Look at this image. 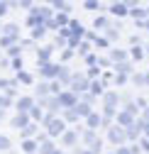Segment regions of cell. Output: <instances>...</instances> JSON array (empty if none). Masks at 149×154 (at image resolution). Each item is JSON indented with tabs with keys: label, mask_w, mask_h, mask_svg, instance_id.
I'll return each instance as SVG.
<instances>
[{
	"label": "cell",
	"mask_w": 149,
	"mask_h": 154,
	"mask_svg": "<svg viewBox=\"0 0 149 154\" xmlns=\"http://www.w3.org/2000/svg\"><path fill=\"white\" fill-rule=\"evenodd\" d=\"M12 69H17V71H20V69H22V59H20V56H17V59L12 61Z\"/></svg>",
	"instance_id": "obj_45"
},
{
	"label": "cell",
	"mask_w": 149,
	"mask_h": 154,
	"mask_svg": "<svg viewBox=\"0 0 149 154\" xmlns=\"http://www.w3.org/2000/svg\"><path fill=\"white\" fill-rule=\"evenodd\" d=\"M71 76H73V73L68 71V66L61 64V66H59V73H56V79H54V81H56L59 86H61V83H71Z\"/></svg>",
	"instance_id": "obj_12"
},
{
	"label": "cell",
	"mask_w": 149,
	"mask_h": 154,
	"mask_svg": "<svg viewBox=\"0 0 149 154\" xmlns=\"http://www.w3.org/2000/svg\"><path fill=\"white\" fill-rule=\"evenodd\" d=\"M59 66H61V64H51V61H49V64H42V66H39V73L44 76V79H56Z\"/></svg>",
	"instance_id": "obj_6"
},
{
	"label": "cell",
	"mask_w": 149,
	"mask_h": 154,
	"mask_svg": "<svg viewBox=\"0 0 149 154\" xmlns=\"http://www.w3.org/2000/svg\"><path fill=\"white\" fill-rule=\"evenodd\" d=\"M96 140H98V137H96V132H93V130H86V132H83V142H86L88 147L96 142Z\"/></svg>",
	"instance_id": "obj_28"
},
{
	"label": "cell",
	"mask_w": 149,
	"mask_h": 154,
	"mask_svg": "<svg viewBox=\"0 0 149 154\" xmlns=\"http://www.w3.org/2000/svg\"><path fill=\"white\" fill-rule=\"evenodd\" d=\"M47 95H51V93H49V81H42L39 86H37V100L47 98Z\"/></svg>",
	"instance_id": "obj_20"
},
{
	"label": "cell",
	"mask_w": 149,
	"mask_h": 154,
	"mask_svg": "<svg viewBox=\"0 0 149 154\" xmlns=\"http://www.w3.org/2000/svg\"><path fill=\"white\" fill-rule=\"evenodd\" d=\"M83 5H86L88 10H98V8H100V3H98V0H86Z\"/></svg>",
	"instance_id": "obj_34"
},
{
	"label": "cell",
	"mask_w": 149,
	"mask_h": 154,
	"mask_svg": "<svg viewBox=\"0 0 149 154\" xmlns=\"http://www.w3.org/2000/svg\"><path fill=\"white\" fill-rule=\"evenodd\" d=\"M42 37H44V25L32 27V39H42Z\"/></svg>",
	"instance_id": "obj_29"
},
{
	"label": "cell",
	"mask_w": 149,
	"mask_h": 154,
	"mask_svg": "<svg viewBox=\"0 0 149 154\" xmlns=\"http://www.w3.org/2000/svg\"><path fill=\"white\" fill-rule=\"evenodd\" d=\"M64 122H78V118H76V112H73V108H68V110H64V118H61Z\"/></svg>",
	"instance_id": "obj_25"
},
{
	"label": "cell",
	"mask_w": 149,
	"mask_h": 154,
	"mask_svg": "<svg viewBox=\"0 0 149 154\" xmlns=\"http://www.w3.org/2000/svg\"><path fill=\"white\" fill-rule=\"evenodd\" d=\"M139 149H142V152H147V154H149V140H147V137H144V140H142V142H139Z\"/></svg>",
	"instance_id": "obj_39"
},
{
	"label": "cell",
	"mask_w": 149,
	"mask_h": 154,
	"mask_svg": "<svg viewBox=\"0 0 149 154\" xmlns=\"http://www.w3.org/2000/svg\"><path fill=\"white\" fill-rule=\"evenodd\" d=\"M117 103H120V95L115 91H105L103 93V108H115Z\"/></svg>",
	"instance_id": "obj_8"
},
{
	"label": "cell",
	"mask_w": 149,
	"mask_h": 154,
	"mask_svg": "<svg viewBox=\"0 0 149 154\" xmlns=\"http://www.w3.org/2000/svg\"><path fill=\"white\" fill-rule=\"evenodd\" d=\"M3 32H5V37H10V39H20V27H17V25H5L3 27Z\"/></svg>",
	"instance_id": "obj_17"
},
{
	"label": "cell",
	"mask_w": 149,
	"mask_h": 154,
	"mask_svg": "<svg viewBox=\"0 0 149 154\" xmlns=\"http://www.w3.org/2000/svg\"><path fill=\"white\" fill-rule=\"evenodd\" d=\"M54 98H56V105H59V110L61 108H73V105H76L78 103V95L76 93H73V91H61L59 95H54Z\"/></svg>",
	"instance_id": "obj_2"
},
{
	"label": "cell",
	"mask_w": 149,
	"mask_h": 154,
	"mask_svg": "<svg viewBox=\"0 0 149 154\" xmlns=\"http://www.w3.org/2000/svg\"><path fill=\"white\" fill-rule=\"evenodd\" d=\"M76 154H90L88 149H76Z\"/></svg>",
	"instance_id": "obj_50"
},
{
	"label": "cell",
	"mask_w": 149,
	"mask_h": 154,
	"mask_svg": "<svg viewBox=\"0 0 149 154\" xmlns=\"http://www.w3.org/2000/svg\"><path fill=\"white\" fill-rule=\"evenodd\" d=\"M110 61H115V64L127 61V51H122V49H113V51H110Z\"/></svg>",
	"instance_id": "obj_18"
},
{
	"label": "cell",
	"mask_w": 149,
	"mask_h": 154,
	"mask_svg": "<svg viewBox=\"0 0 149 154\" xmlns=\"http://www.w3.org/2000/svg\"><path fill=\"white\" fill-rule=\"evenodd\" d=\"M37 154H56V147H54L51 140H47V142H42L39 147H37Z\"/></svg>",
	"instance_id": "obj_15"
},
{
	"label": "cell",
	"mask_w": 149,
	"mask_h": 154,
	"mask_svg": "<svg viewBox=\"0 0 149 154\" xmlns=\"http://www.w3.org/2000/svg\"><path fill=\"white\" fill-rule=\"evenodd\" d=\"M113 154H129V147H117Z\"/></svg>",
	"instance_id": "obj_44"
},
{
	"label": "cell",
	"mask_w": 149,
	"mask_h": 154,
	"mask_svg": "<svg viewBox=\"0 0 149 154\" xmlns=\"http://www.w3.org/2000/svg\"><path fill=\"white\" fill-rule=\"evenodd\" d=\"M44 127H47V137L54 140V137H61V134L66 132V122L61 118H54V112H49L47 118H42Z\"/></svg>",
	"instance_id": "obj_1"
},
{
	"label": "cell",
	"mask_w": 149,
	"mask_h": 154,
	"mask_svg": "<svg viewBox=\"0 0 149 154\" xmlns=\"http://www.w3.org/2000/svg\"><path fill=\"white\" fill-rule=\"evenodd\" d=\"M115 120H117V127H122V130H125V127H129V125H132V122H135L137 118H135V115H129V112H125V110H122V112H117V115H115Z\"/></svg>",
	"instance_id": "obj_11"
},
{
	"label": "cell",
	"mask_w": 149,
	"mask_h": 154,
	"mask_svg": "<svg viewBox=\"0 0 149 154\" xmlns=\"http://www.w3.org/2000/svg\"><path fill=\"white\" fill-rule=\"evenodd\" d=\"M110 12L117 15V17H125L127 15V3H113L110 5Z\"/></svg>",
	"instance_id": "obj_19"
},
{
	"label": "cell",
	"mask_w": 149,
	"mask_h": 154,
	"mask_svg": "<svg viewBox=\"0 0 149 154\" xmlns=\"http://www.w3.org/2000/svg\"><path fill=\"white\" fill-rule=\"evenodd\" d=\"M142 132H144V137L149 140V122H144V127H142Z\"/></svg>",
	"instance_id": "obj_48"
},
{
	"label": "cell",
	"mask_w": 149,
	"mask_h": 154,
	"mask_svg": "<svg viewBox=\"0 0 149 154\" xmlns=\"http://www.w3.org/2000/svg\"><path fill=\"white\" fill-rule=\"evenodd\" d=\"M86 125H88V130L96 132V130L100 127V115H98V112H90L88 118H86Z\"/></svg>",
	"instance_id": "obj_16"
},
{
	"label": "cell",
	"mask_w": 149,
	"mask_h": 154,
	"mask_svg": "<svg viewBox=\"0 0 149 154\" xmlns=\"http://www.w3.org/2000/svg\"><path fill=\"white\" fill-rule=\"evenodd\" d=\"M108 140L113 142L115 147H122V144L127 142V140H125V130L117 127V125H110V127H108Z\"/></svg>",
	"instance_id": "obj_4"
},
{
	"label": "cell",
	"mask_w": 149,
	"mask_h": 154,
	"mask_svg": "<svg viewBox=\"0 0 149 154\" xmlns=\"http://www.w3.org/2000/svg\"><path fill=\"white\" fill-rule=\"evenodd\" d=\"M144 12H147V15H149V8H147V10H144Z\"/></svg>",
	"instance_id": "obj_52"
},
{
	"label": "cell",
	"mask_w": 149,
	"mask_h": 154,
	"mask_svg": "<svg viewBox=\"0 0 149 154\" xmlns=\"http://www.w3.org/2000/svg\"><path fill=\"white\" fill-rule=\"evenodd\" d=\"M88 91H90V95H93V98H96V95H103V93H105L100 81H90V83H88Z\"/></svg>",
	"instance_id": "obj_21"
},
{
	"label": "cell",
	"mask_w": 149,
	"mask_h": 154,
	"mask_svg": "<svg viewBox=\"0 0 149 154\" xmlns=\"http://www.w3.org/2000/svg\"><path fill=\"white\" fill-rule=\"evenodd\" d=\"M8 54H10V56H15V54H20V47H17V44H12V47L8 49Z\"/></svg>",
	"instance_id": "obj_43"
},
{
	"label": "cell",
	"mask_w": 149,
	"mask_h": 154,
	"mask_svg": "<svg viewBox=\"0 0 149 154\" xmlns=\"http://www.w3.org/2000/svg\"><path fill=\"white\" fill-rule=\"evenodd\" d=\"M27 115H29V120H34V122H42V110L37 108V105H34V108H32Z\"/></svg>",
	"instance_id": "obj_26"
},
{
	"label": "cell",
	"mask_w": 149,
	"mask_h": 154,
	"mask_svg": "<svg viewBox=\"0 0 149 154\" xmlns=\"http://www.w3.org/2000/svg\"><path fill=\"white\" fill-rule=\"evenodd\" d=\"M12 147V142H10V137H5V134H0V152H8Z\"/></svg>",
	"instance_id": "obj_30"
},
{
	"label": "cell",
	"mask_w": 149,
	"mask_h": 154,
	"mask_svg": "<svg viewBox=\"0 0 149 154\" xmlns=\"http://www.w3.org/2000/svg\"><path fill=\"white\" fill-rule=\"evenodd\" d=\"M108 154H113V152H108Z\"/></svg>",
	"instance_id": "obj_55"
},
{
	"label": "cell",
	"mask_w": 149,
	"mask_h": 154,
	"mask_svg": "<svg viewBox=\"0 0 149 154\" xmlns=\"http://www.w3.org/2000/svg\"><path fill=\"white\" fill-rule=\"evenodd\" d=\"M10 105H12V100H10V98H5V95H0V112H3L5 108H10Z\"/></svg>",
	"instance_id": "obj_33"
},
{
	"label": "cell",
	"mask_w": 149,
	"mask_h": 154,
	"mask_svg": "<svg viewBox=\"0 0 149 154\" xmlns=\"http://www.w3.org/2000/svg\"><path fill=\"white\" fill-rule=\"evenodd\" d=\"M10 122H12V127H17V130H25V127H27L32 120H29V115H27V112H17Z\"/></svg>",
	"instance_id": "obj_9"
},
{
	"label": "cell",
	"mask_w": 149,
	"mask_h": 154,
	"mask_svg": "<svg viewBox=\"0 0 149 154\" xmlns=\"http://www.w3.org/2000/svg\"><path fill=\"white\" fill-rule=\"evenodd\" d=\"M0 44H3V47H8V49H10V47L15 44V39H10V37H0Z\"/></svg>",
	"instance_id": "obj_36"
},
{
	"label": "cell",
	"mask_w": 149,
	"mask_h": 154,
	"mask_svg": "<svg viewBox=\"0 0 149 154\" xmlns=\"http://www.w3.org/2000/svg\"><path fill=\"white\" fill-rule=\"evenodd\" d=\"M37 147H39V144H37L34 140H25L22 142V152L25 154H37Z\"/></svg>",
	"instance_id": "obj_23"
},
{
	"label": "cell",
	"mask_w": 149,
	"mask_h": 154,
	"mask_svg": "<svg viewBox=\"0 0 149 154\" xmlns=\"http://www.w3.org/2000/svg\"><path fill=\"white\" fill-rule=\"evenodd\" d=\"M0 118H3V112H0Z\"/></svg>",
	"instance_id": "obj_54"
},
{
	"label": "cell",
	"mask_w": 149,
	"mask_h": 154,
	"mask_svg": "<svg viewBox=\"0 0 149 154\" xmlns=\"http://www.w3.org/2000/svg\"><path fill=\"white\" fill-rule=\"evenodd\" d=\"M76 142H78V130H66L61 134V144L64 147H73Z\"/></svg>",
	"instance_id": "obj_10"
},
{
	"label": "cell",
	"mask_w": 149,
	"mask_h": 154,
	"mask_svg": "<svg viewBox=\"0 0 149 154\" xmlns=\"http://www.w3.org/2000/svg\"><path fill=\"white\" fill-rule=\"evenodd\" d=\"M142 127H144V122L142 120H135L129 127H125V140H139V134H142Z\"/></svg>",
	"instance_id": "obj_5"
},
{
	"label": "cell",
	"mask_w": 149,
	"mask_h": 154,
	"mask_svg": "<svg viewBox=\"0 0 149 154\" xmlns=\"http://www.w3.org/2000/svg\"><path fill=\"white\" fill-rule=\"evenodd\" d=\"M0 34H3V25H0Z\"/></svg>",
	"instance_id": "obj_51"
},
{
	"label": "cell",
	"mask_w": 149,
	"mask_h": 154,
	"mask_svg": "<svg viewBox=\"0 0 149 154\" xmlns=\"http://www.w3.org/2000/svg\"><path fill=\"white\" fill-rule=\"evenodd\" d=\"M37 130H39V127H37L34 122H29V125H27V127L22 130V137H25V140H32L34 134H37Z\"/></svg>",
	"instance_id": "obj_24"
},
{
	"label": "cell",
	"mask_w": 149,
	"mask_h": 154,
	"mask_svg": "<svg viewBox=\"0 0 149 154\" xmlns=\"http://www.w3.org/2000/svg\"><path fill=\"white\" fill-rule=\"evenodd\" d=\"M132 83H137V86H144V73H137V76H132Z\"/></svg>",
	"instance_id": "obj_37"
},
{
	"label": "cell",
	"mask_w": 149,
	"mask_h": 154,
	"mask_svg": "<svg viewBox=\"0 0 149 154\" xmlns=\"http://www.w3.org/2000/svg\"><path fill=\"white\" fill-rule=\"evenodd\" d=\"M51 51H54V47H42V49H39V54H37V66L49 64V59H51Z\"/></svg>",
	"instance_id": "obj_13"
},
{
	"label": "cell",
	"mask_w": 149,
	"mask_h": 154,
	"mask_svg": "<svg viewBox=\"0 0 149 154\" xmlns=\"http://www.w3.org/2000/svg\"><path fill=\"white\" fill-rule=\"evenodd\" d=\"M73 112H76V118H88L93 110H90V105H86V103H76V105H73Z\"/></svg>",
	"instance_id": "obj_14"
},
{
	"label": "cell",
	"mask_w": 149,
	"mask_h": 154,
	"mask_svg": "<svg viewBox=\"0 0 149 154\" xmlns=\"http://www.w3.org/2000/svg\"><path fill=\"white\" fill-rule=\"evenodd\" d=\"M115 83H117V86H122V83H127V76H120V73H117V76H115Z\"/></svg>",
	"instance_id": "obj_41"
},
{
	"label": "cell",
	"mask_w": 149,
	"mask_h": 154,
	"mask_svg": "<svg viewBox=\"0 0 149 154\" xmlns=\"http://www.w3.org/2000/svg\"><path fill=\"white\" fill-rule=\"evenodd\" d=\"M86 61H88V64H96V61H98V56H96V54H88V56H86Z\"/></svg>",
	"instance_id": "obj_47"
},
{
	"label": "cell",
	"mask_w": 149,
	"mask_h": 154,
	"mask_svg": "<svg viewBox=\"0 0 149 154\" xmlns=\"http://www.w3.org/2000/svg\"><path fill=\"white\" fill-rule=\"evenodd\" d=\"M108 25H110L108 17H98V20H96V27H108Z\"/></svg>",
	"instance_id": "obj_38"
},
{
	"label": "cell",
	"mask_w": 149,
	"mask_h": 154,
	"mask_svg": "<svg viewBox=\"0 0 149 154\" xmlns=\"http://www.w3.org/2000/svg\"><path fill=\"white\" fill-rule=\"evenodd\" d=\"M115 71H117L120 76H127V73H132L135 69H132V64H129V61H122V64H115Z\"/></svg>",
	"instance_id": "obj_22"
},
{
	"label": "cell",
	"mask_w": 149,
	"mask_h": 154,
	"mask_svg": "<svg viewBox=\"0 0 149 154\" xmlns=\"http://www.w3.org/2000/svg\"><path fill=\"white\" fill-rule=\"evenodd\" d=\"M129 59H132V61H142V59H144V51H142L139 47H135L132 51H129Z\"/></svg>",
	"instance_id": "obj_27"
},
{
	"label": "cell",
	"mask_w": 149,
	"mask_h": 154,
	"mask_svg": "<svg viewBox=\"0 0 149 154\" xmlns=\"http://www.w3.org/2000/svg\"><path fill=\"white\" fill-rule=\"evenodd\" d=\"M88 83H90V81L86 79V73H73V76H71V88H68V91H73V93L78 95V93H83V91L88 88Z\"/></svg>",
	"instance_id": "obj_3"
},
{
	"label": "cell",
	"mask_w": 149,
	"mask_h": 154,
	"mask_svg": "<svg viewBox=\"0 0 149 154\" xmlns=\"http://www.w3.org/2000/svg\"><path fill=\"white\" fill-rule=\"evenodd\" d=\"M17 81H20V83H32V76L25 73V71H17Z\"/></svg>",
	"instance_id": "obj_31"
},
{
	"label": "cell",
	"mask_w": 149,
	"mask_h": 154,
	"mask_svg": "<svg viewBox=\"0 0 149 154\" xmlns=\"http://www.w3.org/2000/svg\"><path fill=\"white\" fill-rule=\"evenodd\" d=\"M88 51H90V44H88V42H83V44L78 47V54H81V56H88Z\"/></svg>",
	"instance_id": "obj_35"
},
{
	"label": "cell",
	"mask_w": 149,
	"mask_h": 154,
	"mask_svg": "<svg viewBox=\"0 0 149 154\" xmlns=\"http://www.w3.org/2000/svg\"><path fill=\"white\" fill-rule=\"evenodd\" d=\"M71 56H73V49H66V51L61 54V59H64V61H68V59H71Z\"/></svg>",
	"instance_id": "obj_42"
},
{
	"label": "cell",
	"mask_w": 149,
	"mask_h": 154,
	"mask_svg": "<svg viewBox=\"0 0 149 154\" xmlns=\"http://www.w3.org/2000/svg\"><path fill=\"white\" fill-rule=\"evenodd\" d=\"M51 8H56V10H61L64 15L71 10V3H51Z\"/></svg>",
	"instance_id": "obj_32"
},
{
	"label": "cell",
	"mask_w": 149,
	"mask_h": 154,
	"mask_svg": "<svg viewBox=\"0 0 149 154\" xmlns=\"http://www.w3.org/2000/svg\"><path fill=\"white\" fill-rule=\"evenodd\" d=\"M56 154H64V152H59V149H56Z\"/></svg>",
	"instance_id": "obj_53"
},
{
	"label": "cell",
	"mask_w": 149,
	"mask_h": 154,
	"mask_svg": "<svg viewBox=\"0 0 149 154\" xmlns=\"http://www.w3.org/2000/svg\"><path fill=\"white\" fill-rule=\"evenodd\" d=\"M139 120H142V122H149V108H144V112H142Z\"/></svg>",
	"instance_id": "obj_46"
},
{
	"label": "cell",
	"mask_w": 149,
	"mask_h": 154,
	"mask_svg": "<svg viewBox=\"0 0 149 154\" xmlns=\"http://www.w3.org/2000/svg\"><path fill=\"white\" fill-rule=\"evenodd\" d=\"M8 10H10V3H0V17H3Z\"/></svg>",
	"instance_id": "obj_40"
},
{
	"label": "cell",
	"mask_w": 149,
	"mask_h": 154,
	"mask_svg": "<svg viewBox=\"0 0 149 154\" xmlns=\"http://www.w3.org/2000/svg\"><path fill=\"white\" fill-rule=\"evenodd\" d=\"M144 86H149V71L144 73Z\"/></svg>",
	"instance_id": "obj_49"
},
{
	"label": "cell",
	"mask_w": 149,
	"mask_h": 154,
	"mask_svg": "<svg viewBox=\"0 0 149 154\" xmlns=\"http://www.w3.org/2000/svg\"><path fill=\"white\" fill-rule=\"evenodd\" d=\"M17 112H29L34 108V98H29V95H22V98H17Z\"/></svg>",
	"instance_id": "obj_7"
}]
</instances>
